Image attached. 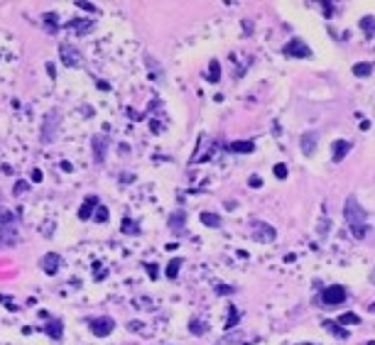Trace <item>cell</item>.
I'll return each instance as SVG.
<instances>
[{"label":"cell","instance_id":"21","mask_svg":"<svg viewBox=\"0 0 375 345\" xmlns=\"http://www.w3.org/2000/svg\"><path fill=\"white\" fill-rule=\"evenodd\" d=\"M353 74H355V76H368V74H373V64H370V61H358V64L353 66Z\"/></svg>","mask_w":375,"mask_h":345},{"label":"cell","instance_id":"43","mask_svg":"<svg viewBox=\"0 0 375 345\" xmlns=\"http://www.w3.org/2000/svg\"><path fill=\"white\" fill-rule=\"evenodd\" d=\"M368 345H375V343H373V340H370V343H368Z\"/></svg>","mask_w":375,"mask_h":345},{"label":"cell","instance_id":"8","mask_svg":"<svg viewBox=\"0 0 375 345\" xmlns=\"http://www.w3.org/2000/svg\"><path fill=\"white\" fill-rule=\"evenodd\" d=\"M59 262H62V257H59L57 252H47V255L40 260V267L44 269V274H57V272H59Z\"/></svg>","mask_w":375,"mask_h":345},{"label":"cell","instance_id":"23","mask_svg":"<svg viewBox=\"0 0 375 345\" xmlns=\"http://www.w3.org/2000/svg\"><path fill=\"white\" fill-rule=\"evenodd\" d=\"M238 318H241L238 308H236V306H228V321H226V330H231V328L238 323Z\"/></svg>","mask_w":375,"mask_h":345},{"label":"cell","instance_id":"7","mask_svg":"<svg viewBox=\"0 0 375 345\" xmlns=\"http://www.w3.org/2000/svg\"><path fill=\"white\" fill-rule=\"evenodd\" d=\"M285 54L287 57H297V59H307V57H311V49L302 40H289L287 47H285Z\"/></svg>","mask_w":375,"mask_h":345},{"label":"cell","instance_id":"3","mask_svg":"<svg viewBox=\"0 0 375 345\" xmlns=\"http://www.w3.org/2000/svg\"><path fill=\"white\" fill-rule=\"evenodd\" d=\"M346 301V289L341 284H331L326 289H321L319 294V304L326 306V308H333V306H341Z\"/></svg>","mask_w":375,"mask_h":345},{"label":"cell","instance_id":"28","mask_svg":"<svg viewBox=\"0 0 375 345\" xmlns=\"http://www.w3.org/2000/svg\"><path fill=\"white\" fill-rule=\"evenodd\" d=\"M44 22L49 25V27H47L49 32H54V30H57V15H54V13H47V15H44Z\"/></svg>","mask_w":375,"mask_h":345},{"label":"cell","instance_id":"35","mask_svg":"<svg viewBox=\"0 0 375 345\" xmlns=\"http://www.w3.org/2000/svg\"><path fill=\"white\" fill-rule=\"evenodd\" d=\"M331 13H333V10H331V3H324V15L331 18Z\"/></svg>","mask_w":375,"mask_h":345},{"label":"cell","instance_id":"25","mask_svg":"<svg viewBox=\"0 0 375 345\" xmlns=\"http://www.w3.org/2000/svg\"><path fill=\"white\" fill-rule=\"evenodd\" d=\"M123 233H128V235H137L140 233V228H137V223H132L130 218H123Z\"/></svg>","mask_w":375,"mask_h":345},{"label":"cell","instance_id":"33","mask_svg":"<svg viewBox=\"0 0 375 345\" xmlns=\"http://www.w3.org/2000/svg\"><path fill=\"white\" fill-rule=\"evenodd\" d=\"M248 184H250L253 189H260V186H263V179H260V177H250V179H248Z\"/></svg>","mask_w":375,"mask_h":345},{"label":"cell","instance_id":"5","mask_svg":"<svg viewBox=\"0 0 375 345\" xmlns=\"http://www.w3.org/2000/svg\"><path fill=\"white\" fill-rule=\"evenodd\" d=\"M253 235L258 243H272L275 240V228L265 221H255L253 223Z\"/></svg>","mask_w":375,"mask_h":345},{"label":"cell","instance_id":"39","mask_svg":"<svg viewBox=\"0 0 375 345\" xmlns=\"http://www.w3.org/2000/svg\"><path fill=\"white\" fill-rule=\"evenodd\" d=\"M98 88H101V91H108V88H110V86H108V83H106V81H98Z\"/></svg>","mask_w":375,"mask_h":345},{"label":"cell","instance_id":"1","mask_svg":"<svg viewBox=\"0 0 375 345\" xmlns=\"http://www.w3.org/2000/svg\"><path fill=\"white\" fill-rule=\"evenodd\" d=\"M343 218H346V223H348V228H351L353 238L363 240V238H365V233H368V213H365V208L358 203V199H355V196H348V199H346V206H343Z\"/></svg>","mask_w":375,"mask_h":345},{"label":"cell","instance_id":"24","mask_svg":"<svg viewBox=\"0 0 375 345\" xmlns=\"http://www.w3.org/2000/svg\"><path fill=\"white\" fill-rule=\"evenodd\" d=\"M360 27H363V32H365V35H375V18L365 15V18L360 20Z\"/></svg>","mask_w":375,"mask_h":345},{"label":"cell","instance_id":"38","mask_svg":"<svg viewBox=\"0 0 375 345\" xmlns=\"http://www.w3.org/2000/svg\"><path fill=\"white\" fill-rule=\"evenodd\" d=\"M147 272H150V277H152V279H157V269H154L152 264H147Z\"/></svg>","mask_w":375,"mask_h":345},{"label":"cell","instance_id":"16","mask_svg":"<svg viewBox=\"0 0 375 345\" xmlns=\"http://www.w3.org/2000/svg\"><path fill=\"white\" fill-rule=\"evenodd\" d=\"M336 323H338V325H358V323H360V316L353 313V311H348V313H341Z\"/></svg>","mask_w":375,"mask_h":345},{"label":"cell","instance_id":"2","mask_svg":"<svg viewBox=\"0 0 375 345\" xmlns=\"http://www.w3.org/2000/svg\"><path fill=\"white\" fill-rule=\"evenodd\" d=\"M3 221H0V245L13 247L18 243V233H15V216L8 211H0Z\"/></svg>","mask_w":375,"mask_h":345},{"label":"cell","instance_id":"12","mask_svg":"<svg viewBox=\"0 0 375 345\" xmlns=\"http://www.w3.org/2000/svg\"><path fill=\"white\" fill-rule=\"evenodd\" d=\"M228 149L238 152V154H250V152H255V142L253 140H236V142L228 144Z\"/></svg>","mask_w":375,"mask_h":345},{"label":"cell","instance_id":"17","mask_svg":"<svg viewBox=\"0 0 375 345\" xmlns=\"http://www.w3.org/2000/svg\"><path fill=\"white\" fill-rule=\"evenodd\" d=\"M324 328H326L329 333H333V335H338V338H343V340L348 338V330H346V328H341V325H338L336 321H333V323H331V321H324Z\"/></svg>","mask_w":375,"mask_h":345},{"label":"cell","instance_id":"30","mask_svg":"<svg viewBox=\"0 0 375 345\" xmlns=\"http://www.w3.org/2000/svg\"><path fill=\"white\" fill-rule=\"evenodd\" d=\"M275 177L277 179H287V166L285 164H275Z\"/></svg>","mask_w":375,"mask_h":345},{"label":"cell","instance_id":"20","mask_svg":"<svg viewBox=\"0 0 375 345\" xmlns=\"http://www.w3.org/2000/svg\"><path fill=\"white\" fill-rule=\"evenodd\" d=\"M66 27H74V30H79V32H91L93 20H74V22H69Z\"/></svg>","mask_w":375,"mask_h":345},{"label":"cell","instance_id":"19","mask_svg":"<svg viewBox=\"0 0 375 345\" xmlns=\"http://www.w3.org/2000/svg\"><path fill=\"white\" fill-rule=\"evenodd\" d=\"M47 333H49L54 340H59V338H62V333H64V325H62V321H49V325H47Z\"/></svg>","mask_w":375,"mask_h":345},{"label":"cell","instance_id":"22","mask_svg":"<svg viewBox=\"0 0 375 345\" xmlns=\"http://www.w3.org/2000/svg\"><path fill=\"white\" fill-rule=\"evenodd\" d=\"M179 269H181V260H172V262L167 264V279H176Z\"/></svg>","mask_w":375,"mask_h":345},{"label":"cell","instance_id":"11","mask_svg":"<svg viewBox=\"0 0 375 345\" xmlns=\"http://www.w3.org/2000/svg\"><path fill=\"white\" fill-rule=\"evenodd\" d=\"M106 147H108V140L103 135H96L93 137V154H96V162L98 164L106 162Z\"/></svg>","mask_w":375,"mask_h":345},{"label":"cell","instance_id":"14","mask_svg":"<svg viewBox=\"0 0 375 345\" xmlns=\"http://www.w3.org/2000/svg\"><path fill=\"white\" fill-rule=\"evenodd\" d=\"M184 221H186V213H184V211H174V213L169 216V230L184 233Z\"/></svg>","mask_w":375,"mask_h":345},{"label":"cell","instance_id":"31","mask_svg":"<svg viewBox=\"0 0 375 345\" xmlns=\"http://www.w3.org/2000/svg\"><path fill=\"white\" fill-rule=\"evenodd\" d=\"M241 338H243V335L238 333V335H236V340H241ZM219 345H236V343H233V338H231V335H226V338H221V340H219Z\"/></svg>","mask_w":375,"mask_h":345},{"label":"cell","instance_id":"26","mask_svg":"<svg viewBox=\"0 0 375 345\" xmlns=\"http://www.w3.org/2000/svg\"><path fill=\"white\" fill-rule=\"evenodd\" d=\"M211 83H216L219 79H221V66H219V61H211V69H209V76H206Z\"/></svg>","mask_w":375,"mask_h":345},{"label":"cell","instance_id":"34","mask_svg":"<svg viewBox=\"0 0 375 345\" xmlns=\"http://www.w3.org/2000/svg\"><path fill=\"white\" fill-rule=\"evenodd\" d=\"M216 291H219V294H231V291H233V286H226V284H219V286H216Z\"/></svg>","mask_w":375,"mask_h":345},{"label":"cell","instance_id":"15","mask_svg":"<svg viewBox=\"0 0 375 345\" xmlns=\"http://www.w3.org/2000/svg\"><path fill=\"white\" fill-rule=\"evenodd\" d=\"M199 218H201V223H204L206 228H221V216H216V213H209V211H204Z\"/></svg>","mask_w":375,"mask_h":345},{"label":"cell","instance_id":"32","mask_svg":"<svg viewBox=\"0 0 375 345\" xmlns=\"http://www.w3.org/2000/svg\"><path fill=\"white\" fill-rule=\"evenodd\" d=\"M76 8H84V10H88V13H96V10H98L93 3H84V0H81V3H76Z\"/></svg>","mask_w":375,"mask_h":345},{"label":"cell","instance_id":"4","mask_svg":"<svg viewBox=\"0 0 375 345\" xmlns=\"http://www.w3.org/2000/svg\"><path fill=\"white\" fill-rule=\"evenodd\" d=\"M59 59H62V64L69 66V69H81V66H84L81 52H79L76 47H71V44H62V47H59Z\"/></svg>","mask_w":375,"mask_h":345},{"label":"cell","instance_id":"42","mask_svg":"<svg viewBox=\"0 0 375 345\" xmlns=\"http://www.w3.org/2000/svg\"><path fill=\"white\" fill-rule=\"evenodd\" d=\"M299 345H311V343H299Z\"/></svg>","mask_w":375,"mask_h":345},{"label":"cell","instance_id":"9","mask_svg":"<svg viewBox=\"0 0 375 345\" xmlns=\"http://www.w3.org/2000/svg\"><path fill=\"white\" fill-rule=\"evenodd\" d=\"M351 152V142H346V140H336L333 142V147H331V157H333V164H338V162H343V157Z\"/></svg>","mask_w":375,"mask_h":345},{"label":"cell","instance_id":"37","mask_svg":"<svg viewBox=\"0 0 375 345\" xmlns=\"http://www.w3.org/2000/svg\"><path fill=\"white\" fill-rule=\"evenodd\" d=\"M32 179H35V182H42V171H40V169L32 171Z\"/></svg>","mask_w":375,"mask_h":345},{"label":"cell","instance_id":"29","mask_svg":"<svg viewBox=\"0 0 375 345\" xmlns=\"http://www.w3.org/2000/svg\"><path fill=\"white\" fill-rule=\"evenodd\" d=\"M96 221H101V223L108 221V208H106V206H98V208H96Z\"/></svg>","mask_w":375,"mask_h":345},{"label":"cell","instance_id":"6","mask_svg":"<svg viewBox=\"0 0 375 345\" xmlns=\"http://www.w3.org/2000/svg\"><path fill=\"white\" fill-rule=\"evenodd\" d=\"M113 328H115V321H113L110 316H101V318H93V321H91V330H93L98 338L110 335Z\"/></svg>","mask_w":375,"mask_h":345},{"label":"cell","instance_id":"13","mask_svg":"<svg viewBox=\"0 0 375 345\" xmlns=\"http://www.w3.org/2000/svg\"><path fill=\"white\" fill-rule=\"evenodd\" d=\"M299 142H302V152H304L307 157H311L314 149H316V132H304Z\"/></svg>","mask_w":375,"mask_h":345},{"label":"cell","instance_id":"36","mask_svg":"<svg viewBox=\"0 0 375 345\" xmlns=\"http://www.w3.org/2000/svg\"><path fill=\"white\" fill-rule=\"evenodd\" d=\"M25 189H27V186H25V182H20V184H18V186H15V194H18V196H20V194H22V191H25Z\"/></svg>","mask_w":375,"mask_h":345},{"label":"cell","instance_id":"10","mask_svg":"<svg viewBox=\"0 0 375 345\" xmlns=\"http://www.w3.org/2000/svg\"><path fill=\"white\" fill-rule=\"evenodd\" d=\"M98 206H101L98 196H86L84 206L79 208V221H88V218H91V213H93V208H98Z\"/></svg>","mask_w":375,"mask_h":345},{"label":"cell","instance_id":"41","mask_svg":"<svg viewBox=\"0 0 375 345\" xmlns=\"http://www.w3.org/2000/svg\"><path fill=\"white\" fill-rule=\"evenodd\" d=\"M370 311H375V304H370Z\"/></svg>","mask_w":375,"mask_h":345},{"label":"cell","instance_id":"27","mask_svg":"<svg viewBox=\"0 0 375 345\" xmlns=\"http://www.w3.org/2000/svg\"><path fill=\"white\" fill-rule=\"evenodd\" d=\"M189 330H192V333H199V335H201V333L206 330V325H204V323H201L199 318H194V321L189 323Z\"/></svg>","mask_w":375,"mask_h":345},{"label":"cell","instance_id":"18","mask_svg":"<svg viewBox=\"0 0 375 345\" xmlns=\"http://www.w3.org/2000/svg\"><path fill=\"white\" fill-rule=\"evenodd\" d=\"M54 118H57V113H49V115H47V122H44V132H42V140H44V142H52V130H54Z\"/></svg>","mask_w":375,"mask_h":345},{"label":"cell","instance_id":"40","mask_svg":"<svg viewBox=\"0 0 375 345\" xmlns=\"http://www.w3.org/2000/svg\"><path fill=\"white\" fill-rule=\"evenodd\" d=\"M370 282L375 284V267H373V272H370Z\"/></svg>","mask_w":375,"mask_h":345}]
</instances>
